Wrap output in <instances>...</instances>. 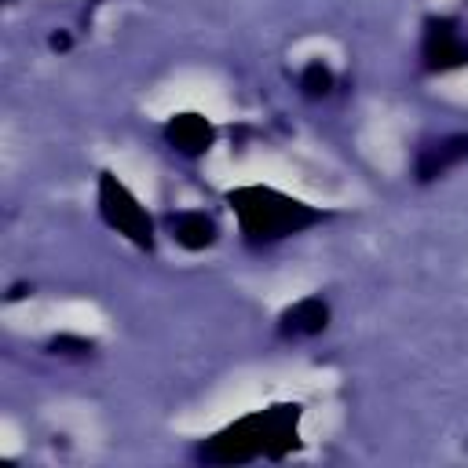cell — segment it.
I'll list each match as a JSON object with an SVG mask.
<instances>
[{
	"label": "cell",
	"mask_w": 468,
	"mask_h": 468,
	"mask_svg": "<svg viewBox=\"0 0 468 468\" xmlns=\"http://www.w3.org/2000/svg\"><path fill=\"white\" fill-rule=\"evenodd\" d=\"M296 428H300V406H271L263 413L241 417L216 431L208 442H201L197 461L205 464H245L256 457H285L296 450Z\"/></svg>",
	"instance_id": "1"
},
{
	"label": "cell",
	"mask_w": 468,
	"mask_h": 468,
	"mask_svg": "<svg viewBox=\"0 0 468 468\" xmlns=\"http://www.w3.org/2000/svg\"><path fill=\"white\" fill-rule=\"evenodd\" d=\"M227 201L241 223V234L256 245L300 234L303 227L322 219V212H314L311 205H303L282 190H271V186H238L227 194Z\"/></svg>",
	"instance_id": "2"
},
{
	"label": "cell",
	"mask_w": 468,
	"mask_h": 468,
	"mask_svg": "<svg viewBox=\"0 0 468 468\" xmlns=\"http://www.w3.org/2000/svg\"><path fill=\"white\" fill-rule=\"evenodd\" d=\"M99 212H102V219L117 230V234H124L135 249H154V219L146 216V208L132 197V190L124 186V183H117L110 172L99 179Z\"/></svg>",
	"instance_id": "3"
},
{
	"label": "cell",
	"mask_w": 468,
	"mask_h": 468,
	"mask_svg": "<svg viewBox=\"0 0 468 468\" xmlns=\"http://www.w3.org/2000/svg\"><path fill=\"white\" fill-rule=\"evenodd\" d=\"M468 157V135H442V139H431L417 150V179L420 183H431L439 176H446L450 168H457L461 161Z\"/></svg>",
	"instance_id": "4"
},
{
	"label": "cell",
	"mask_w": 468,
	"mask_h": 468,
	"mask_svg": "<svg viewBox=\"0 0 468 468\" xmlns=\"http://www.w3.org/2000/svg\"><path fill=\"white\" fill-rule=\"evenodd\" d=\"M424 66L428 69H450V66H464L468 62V40L450 26V22H431L420 44Z\"/></svg>",
	"instance_id": "5"
},
{
	"label": "cell",
	"mask_w": 468,
	"mask_h": 468,
	"mask_svg": "<svg viewBox=\"0 0 468 468\" xmlns=\"http://www.w3.org/2000/svg\"><path fill=\"white\" fill-rule=\"evenodd\" d=\"M165 139L179 150V154H205L208 146H212V124L205 121V117H197V113H179V117H172L168 121V128H165Z\"/></svg>",
	"instance_id": "6"
},
{
	"label": "cell",
	"mask_w": 468,
	"mask_h": 468,
	"mask_svg": "<svg viewBox=\"0 0 468 468\" xmlns=\"http://www.w3.org/2000/svg\"><path fill=\"white\" fill-rule=\"evenodd\" d=\"M325 325H329V307H325V300H318V296H307V300L292 303V307L282 314V322H278L282 336H314V333H322Z\"/></svg>",
	"instance_id": "7"
},
{
	"label": "cell",
	"mask_w": 468,
	"mask_h": 468,
	"mask_svg": "<svg viewBox=\"0 0 468 468\" xmlns=\"http://www.w3.org/2000/svg\"><path fill=\"white\" fill-rule=\"evenodd\" d=\"M168 230H172V238H176L183 249H194V252L216 241V223H212L205 212H176V216L168 219Z\"/></svg>",
	"instance_id": "8"
},
{
	"label": "cell",
	"mask_w": 468,
	"mask_h": 468,
	"mask_svg": "<svg viewBox=\"0 0 468 468\" xmlns=\"http://www.w3.org/2000/svg\"><path fill=\"white\" fill-rule=\"evenodd\" d=\"M300 88H303L307 99H322V95H329V88H333V73H329V66L311 62V66L300 73Z\"/></svg>",
	"instance_id": "9"
},
{
	"label": "cell",
	"mask_w": 468,
	"mask_h": 468,
	"mask_svg": "<svg viewBox=\"0 0 468 468\" xmlns=\"http://www.w3.org/2000/svg\"><path fill=\"white\" fill-rule=\"evenodd\" d=\"M55 355H91V340H73V336H58L51 340Z\"/></svg>",
	"instance_id": "10"
},
{
	"label": "cell",
	"mask_w": 468,
	"mask_h": 468,
	"mask_svg": "<svg viewBox=\"0 0 468 468\" xmlns=\"http://www.w3.org/2000/svg\"><path fill=\"white\" fill-rule=\"evenodd\" d=\"M51 48H69V37H66V33H55V37H51Z\"/></svg>",
	"instance_id": "11"
}]
</instances>
